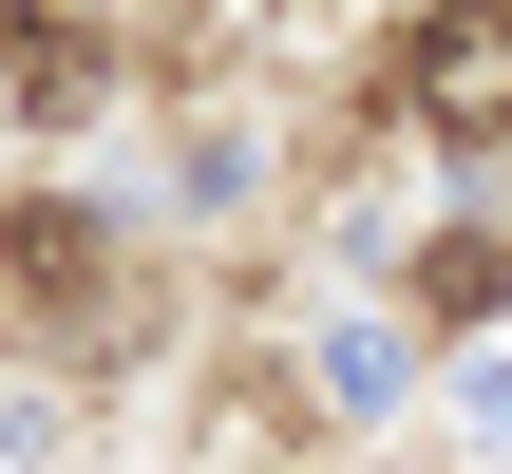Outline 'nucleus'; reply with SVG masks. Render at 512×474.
<instances>
[{"instance_id":"1","label":"nucleus","mask_w":512,"mask_h":474,"mask_svg":"<svg viewBox=\"0 0 512 474\" xmlns=\"http://www.w3.org/2000/svg\"><path fill=\"white\" fill-rule=\"evenodd\" d=\"M399 114H418V133H512V0L399 19Z\"/></svg>"}]
</instances>
